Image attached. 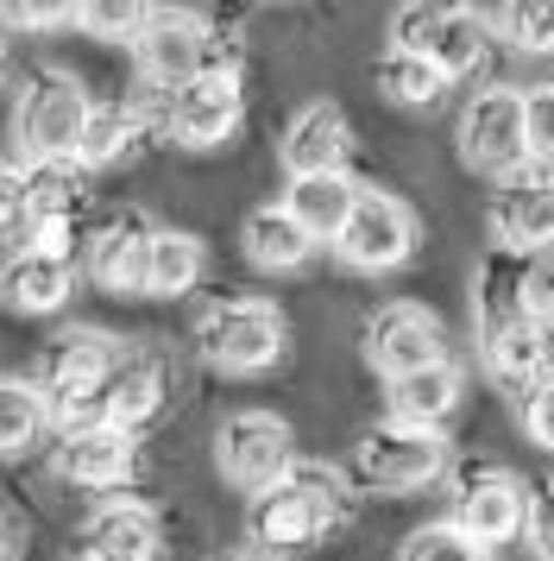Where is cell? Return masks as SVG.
I'll return each instance as SVG.
<instances>
[{
  "mask_svg": "<svg viewBox=\"0 0 554 561\" xmlns=\"http://www.w3.org/2000/svg\"><path fill=\"white\" fill-rule=\"evenodd\" d=\"M535 278L517 253L492 247V259L478 265L473 278V316H478V354L498 373L504 385H535L549 373V329H542V309H535Z\"/></svg>",
  "mask_w": 554,
  "mask_h": 561,
  "instance_id": "6da1fadb",
  "label": "cell"
},
{
  "mask_svg": "<svg viewBox=\"0 0 554 561\" xmlns=\"http://www.w3.org/2000/svg\"><path fill=\"white\" fill-rule=\"evenodd\" d=\"M347 524V485L322 460H297L272 492L252 499V542L265 556H297L327 542V530Z\"/></svg>",
  "mask_w": 554,
  "mask_h": 561,
  "instance_id": "7a4b0ae2",
  "label": "cell"
},
{
  "mask_svg": "<svg viewBox=\"0 0 554 561\" xmlns=\"http://www.w3.org/2000/svg\"><path fill=\"white\" fill-rule=\"evenodd\" d=\"M126 359V341H114L107 329H70L57 334V347L45 354V391L50 416L64 430H82V423H101V404H107V385L120 373Z\"/></svg>",
  "mask_w": 554,
  "mask_h": 561,
  "instance_id": "3957f363",
  "label": "cell"
},
{
  "mask_svg": "<svg viewBox=\"0 0 554 561\" xmlns=\"http://www.w3.org/2000/svg\"><path fill=\"white\" fill-rule=\"evenodd\" d=\"M290 347L284 309L265 297H221L196 316V354L221 373H265Z\"/></svg>",
  "mask_w": 554,
  "mask_h": 561,
  "instance_id": "277c9868",
  "label": "cell"
},
{
  "mask_svg": "<svg viewBox=\"0 0 554 561\" xmlns=\"http://www.w3.org/2000/svg\"><path fill=\"white\" fill-rule=\"evenodd\" d=\"M391 45L409 57H423L435 64L448 82H466L485 70V57H492V26H485V13L473 7H397L391 13Z\"/></svg>",
  "mask_w": 554,
  "mask_h": 561,
  "instance_id": "5b68a950",
  "label": "cell"
},
{
  "mask_svg": "<svg viewBox=\"0 0 554 561\" xmlns=\"http://www.w3.org/2000/svg\"><path fill=\"white\" fill-rule=\"evenodd\" d=\"M448 467V435L441 430H409V423H372L353 442V480L366 492H423Z\"/></svg>",
  "mask_w": 554,
  "mask_h": 561,
  "instance_id": "8992f818",
  "label": "cell"
},
{
  "mask_svg": "<svg viewBox=\"0 0 554 561\" xmlns=\"http://www.w3.org/2000/svg\"><path fill=\"white\" fill-rule=\"evenodd\" d=\"M215 467H221V480L233 492L258 499L297 467V435L272 410H240V416H227L215 430Z\"/></svg>",
  "mask_w": 554,
  "mask_h": 561,
  "instance_id": "52a82bcc",
  "label": "cell"
},
{
  "mask_svg": "<svg viewBox=\"0 0 554 561\" xmlns=\"http://www.w3.org/2000/svg\"><path fill=\"white\" fill-rule=\"evenodd\" d=\"M89 89L64 70H38L32 89H25L20 114H13V133H20V152L25 164H38V158H76V139L89 127Z\"/></svg>",
  "mask_w": 554,
  "mask_h": 561,
  "instance_id": "ba28073f",
  "label": "cell"
},
{
  "mask_svg": "<svg viewBox=\"0 0 554 561\" xmlns=\"http://www.w3.org/2000/svg\"><path fill=\"white\" fill-rule=\"evenodd\" d=\"M416 253V215L391 190H359L347 228L334 233V259L347 272H397Z\"/></svg>",
  "mask_w": 554,
  "mask_h": 561,
  "instance_id": "9c48e42d",
  "label": "cell"
},
{
  "mask_svg": "<svg viewBox=\"0 0 554 561\" xmlns=\"http://www.w3.org/2000/svg\"><path fill=\"white\" fill-rule=\"evenodd\" d=\"M460 158L466 171L485 178H517L529 164V133H523V89H478L460 114Z\"/></svg>",
  "mask_w": 554,
  "mask_h": 561,
  "instance_id": "30bf717a",
  "label": "cell"
},
{
  "mask_svg": "<svg viewBox=\"0 0 554 561\" xmlns=\"http://www.w3.org/2000/svg\"><path fill=\"white\" fill-rule=\"evenodd\" d=\"M366 359L384 385L391 379H409L423 366H441L448 359V329L441 316L423 304H384L366 316Z\"/></svg>",
  "mask_w": 554,
  "mask_h": 561,
  "instance_id": "8fae6325",
  "label": "cell"
},
{
  "mask_svg": "<svg viewBox=\"0 0 554 561\" xmlns=\"http://www.w3.org/2000/svg\"><path fill=\"white\" fill-rule=\"evenodd\" d=\"M132 64H139V77L151 89H189V82L208 70V26H201L196 13H176V7H151L139 38H132Z\"/></svg>",
  "mask_w": 554,
  "mask_h": 561,
  "instance_id": "7c38bea8",
  "label": "cell"
},
{
  "mask_svg": "<svg viewBox=\"0 0 554 561\" xmlns=\"http://www.w3.org/2000/svg\"><path fill=\"white\" fill-rule=\"evenodd\" d=\"M240 114H246V89H240V70L233 64H208L189 89L171 95V139L189 146V152H208V146H227L240 133Z\"/></svg>",
  "mask_w": 554,
  "mask_h": 561,
  "instance_id": "4fadbf2b",
  "label": "cell"
},
{
  "mask_svg": "<svg viewBox=\"0 0 554 561\" xmlns=\"http://www.w3.org/2000/svg\"><path fill=\"white\" fill-rule=\"evenodd\" d=\"M50 473L76 492H120L139 473V442L107 423H82L50 442Z\"/></svg>",
  "mask_w": 554,
  "mask_h": 561,
  "instance_id": "5bb4252c",
  "label": "cell"
},
{
  "mask_svg": "<svg viewBox=\"0 0 554 561\" xmlns=\"http://www.w3.org/2000/svg\"><path fill=\"white\" fill-rule=\"evenodd\" d=\"M523 511H529V485L517 473H504V467H478L460 480V499H453V530L473 536L478 549L492 556L498 542L510 536H523Z\"/></svg>",
  "mask_w": 554,
  "mask_h": 561,
  "instance_id": "9a60e30c",
  "label": "cell"
},
{
  "mask_svg": "<svg viewBox=\"0 0 554 561\" xmlns=\"http://www.w3.org/2000/svg\"><path fill=\"white\" fill-rule=\"evenodd\" d=\"M492 228L504 253H549L554 247V164H523L492 196Z\"/></svg>",
  "mask_w": 554,
  "mask_h": 561,
  "instance_id": "2e32d148",
  "label": "cell"
},
{
  "mask_svg": "<svg viewBox=\"0 0 554 561\" xmlns=\"http://www.w3.org/2000/svg\"><path fill=\"white\" fill-rule=\"evenodd\" d=\"M164 404H171V359L158 354V347H126L120 373H114V385H107L101 423L139 442V435L164 416Z\"/></svg>",
  "mask_w": 554,
  "mask_h": 561,
  "instance_id": "e0dca14e",
  "label": "cell"
},
{
  "mask_svg": "<svg viewBox=\"0 0 554 561\" xmlns=\"http://www.w3.org/2000/svg\"><path fill=\"white\" fill-rule=\"evenodd\" d=\"M353 152V127L341 102H309L284 133V171L290 178H327V171H347Z\"/></svg>",
  "mask_w": 554,
  "mask_h": 561,
  "instance_id": "ac0fdd59",
  "label": "cell"
},
{
  "mask_svg": "<svg viewBox=\"0 0 554 561\" xmlns=\"http://www.w3.org/2000/svg\"><path fill=\"white\" fill-rule=\"evenodd\" d=\"M70 561H158V517L146 505H101Z\"/></svg>",
  "mask_w": 554,
  "mask_h": 561,
  "instance_id": "d6986e66",
  "label": "cell"
},
{
  "mask_svg": "<svg viewBox=\"0 0 554 561\" xmlns=\"http://www.w3.org/2000/svg\"><path fill=\"white\" fill-rule=\"evenodd\" d=\"M76 297V259H45V253H13L0 265V304L20 316H50Z\"/></svg>",
  "mask_w": 554,
  "mask_h": 561,
  "instance_id": "ffe728a7",
  "label": "cell"
},
{
  "mask_svg": "<svg viewBox=\"0 0 554 561\" xmlns=\"http://www.w3.org/2000/svg\"><path fill=\"white\" fill-rule=\"evenodd\" d=\"M146 247H151V228L146 221H107V228L89 240V278L95 290L107 297H146Z\"/></svg>",
  "mask_w": 554,
  "mask_h": 561,
  "instance_id": "44dd1931",
  "label": "cell"
},
{
  "mask_svg": "<svg viewBox=\"0 0 554 561\" xmlns=\"http://www.w3.org/2000/svg\"><path fill=\"white\" fill-rule=\"evenodd\" d=\"M460 391H466V373L441 359V366H423L409 379H391V423H409V430H441L453 410H460Z\"/></svg>",
  "mask_w": 554,
  "mask_h": 561,
  "instance_id": "7402d4cb",
  "label": "cell"
},
{
  "mask_svg": "<svg viewBox=\"0 0 554 561\" xmlns=\"http://www.w3.org/2000/svg\"><path fill=\"white\" fill-rule=\"evenodd\" d=\"M359 190L366 183H353L347 171H327V178H290V190H284V208H290V221H297L315 247H334V233L347 228L353 203H359Z\"/></svg>",
  "mask_w": 554,
  "mask_h": 561,
  "instance_id": "603a6c76",
  "label": "cell"
},
{
  "mask_svg": "<svg viewBox=\"0 0 554 561\" xmlns=\"http://www.w3.org/2000/svg\"><path fill=\"white\" fill-rule=\"evenodd\" d=\"M240 247L258 272H302L309 259H315V240L290 221V208L284 203H265L252 208L246 221H240Z\"/></svg>",
  "mask_w": 554,
  "mask_h": 561,
  "instance_id": "cb8c5ba5",
  "label": "cell"
},
{
  "mask_svg": "<svg viewBox=\"0 0 554 561\" xmlns=\"http://www.w3.org/2000/svg\"><path fill=\"white\" fill-rule=\"evenodd\" d=\"M89 203V171L76 158L25 164V221H76Z\"/></svg>",
  "mask_w": 554,
  "mask_h": 561,
  "instance_id": "d4e9b609",
  "label": "cell"
},
{
  "mask_svg": "<svg viewBox=\"0 0 554 561\" xmlns=\"http://www.w3.org/2000/svg\"><path fill=\"white\" fill-rule=\"evenodd\" d=\"M208 272V253H201L196 233L183 228H151L146 247V297H189Z\"/></svg>",
  "mask_w": 554,
  "mask_h": 561,
  "instance_id": "484cf974",
  "label": "cell"
},
{
  "mask_svg": "<svg viewBox=\"0 0 554 561\" xmlns=\"http://www.w3.org/2000/svg\"><path fill=\"white\" fill-rule=\"evenodd\" d=\"M139 133H146L139 107H89V127L76 139V164L82 171H107V164H120L139 146Z\"/></svg>",
  "mask_w": 554,
  "mask_h": 561,
  "instance_id": "4316f807",
  "label": "cell"
},
{
  "mask_svg": "<svg viewBox=\"0 0 554 561\" xmlns=\"http://www.w3.org/2000/svg\"><path fill=\"white\" fill-rule=\"evenodd\" d=\"M50 430V404L32 379H0V455L38 448Z\"/></svg>",
  "mask_w": 554,
  "mask_h": 561,
  "instance_id": "83f0119b",
  "label": "cell"
},
{
  "mask_svg": "<svg viewBox=\"0 0 554 561\" xmlns=\"http://www.w3.org/2000/svg\"><path fill=\"white\" fill-rule=\"evenodd\" d=\"M378 89H384V95H391V102L397 107H435L441 102V95H448L453 82L441 77V70H435V64H423V57H409V51H397V45H391V51L378 57Z\"/></svg>",
  "mask_w": 554,
  "mask_h": 561,
  "instance_id": "f1b7e54d",
  "label": "cell"
},
{
  "mask_svg": "<svg viewBox=\"0 0 554 561\" xmlns=\"http://www.w3.org/2000/svg\"><path fill=\"white\" fill-rule=\"evenodd\" d=\"M485 26H498V38H510L517 51L549 57L554 51V0H517V7H498Z\"/></svg>",
  "mask_w": 554,
  "mask_h": 561,
  "instance_id": "f546056e",
  "label": "cell"
},
{
  "mask_svg": "<svg viewBox=\"0 0 554 561\" xmlns=\"http://www.w3.org/2000/svg\"><path fill=\"white\" fill-rule=\"evenodd\" d=\"M397 561H492V556L478 549L473 536H460L453 524H423V530L403 542Z\"/></svg>",
  "mask_w": 554,
  "mask_h": 561,
  "instance_id": "4dcf8cb0",
  "label": "cell"
},
{
  "mask_svg": "<svg viewBox=\"0 0 554 561\" xmlns=\"http://www.w3.org/2000/svg\"><path fill=\"white\" fill-rule=\"evenodd\" d=\"M151 7H120V0H89V7H76V26L89 32V38H114V45H132L139 26H146Z\"/></svg>",
  "mask_w": 554,
  "mask_h": 561,
  "instance_id": "1f68e13d",
  "label": "cell"
},
{
  "mask_svg": "<svg viewBox=\"0 0 554 561\" xmlns=\"http://www.w3.org/2000/svg\"><path fill=\"white\" fill-rule=\"evenodd\" d=\"M523 133H529V164H554V82L523 89Z\"/></svg>",
  "mask_w": 554,
  "mask_h": 561,
  "instance_id": "d6a6232c",
  "label": "cell"
},
{
  "mask_svg": "<svg viewBox=\"0 0 554 561\" xmlns=\"http://www.w3.org/2000/svg\"><path fill=\"white\" fill-rule=\"evenodd\" d=\"M523 423H529V442L554 448V366L523 391Z\"/></svg>",
  "mask_w": 554,
  "mask_h": 561,
  "instance_id": "836d02e7",
  "label": "cell"
},
{
  "mask_svg": "<svg viewBox=\"0 0 554 561\" xmlns=\"http://www.w3.org/2000/svg\"><path fill=\"white\" fill-rule=\"evenodd\" d=\"M523 530H529V549L542 561H554V480L529 492V511H523Z\"/></svg>",
  "mask_w": 554,
  "mask_h": 561,
  "instance_id": "e575fe53",
  "label": "cell"
},
{
  "mask_svg": "<svg viewBox=\"0 0 554 561\" xmlns=\"http://www.w3.org/2000/svg\"><path fill=\"white\" fill-rule=\"evenodd\" d=\"M25 253L76 259V221H25Z\"/></svg>",
  "mask_w": 554,
  "mask_h": 561,
  "instance_id": "d590c367",
  "label": "cell"
},
{
  "mask_svg": "<svg viewBox=\"0 0 554 561\" xmlns=\"http://www.w3.org/2000/svg\"><path fill=\"white\" fill-rule=\"evenodd\" d=\"M25 228V164H0V233Z\"/></svg>",
  "mask_w": 554,
  "mask_h": 561,
  "instance_id": "8d00e7d4",
  "label": "cell"
},
{
  "mask_svg": "<svg viewBox=\"0 0 554 561\" xmlns=\"http://www.w3.org/2000/svg\"><path fill=\"white\" fill-rule=\"evenodd\" d=\"M7 20L25 32H50V26H76V7H7Z\"/></svg>",
  "mask_w": 554,
  "mask_h": 561,
  "instance_id": "74e56055",
  "label": "cell"
},
{
  "mask_svg": "<svg viewBox=\"0 0 554 561\" xmlns=\"http://www.w3.org/2000/svg\"><path fill=\"white\" fill-rule=\"evenodd\" d=\"M0 561H20V530H13L7 511H0Z\"/></svg>",
  "mask_w": 554,
  "mask_h": 561,
  "instance_id": "f35d334b",
  "label": "cell"
},
{
  "mask_svg": "<svg viewBox=\"0 0 554 561\" xmlns=\"http://www.w3.org/2000/svg\"><path fill=\"white\" fill-rule=\"evenodd\" d=\"M535 290H542V297H549V309H554V272H549V278H535Z\"/></svg>",
  "mask_w": 554,
  "mask_h": 561,
  "instance_id": "ab89813d",
  "label": "cell"
},
{
  "mask_svg": "<svg viewBox=\"0 0 554 561\" xmlns=\"http://www.w3.org/2000/svg\"><path fill=\"white\" fill-rule=\"evenodd\" d=\"M227 561H265V556H227Z\"/></svg>",
  "mask_w": 554,
  "mask_h": 561,
  "instance_id": "60d3db41",
  "label": "cell"
},
{
  "mask_svg": "<svg viewBox=\"0 0 554 561\" xmlns=\"http://www.w3.org/2000/svg\"><path fill=\"white\" fill-rule=\"evenodd\" d=\"M0 70H7V51H0Z\"/></svg>",
  "mask_w": 554,
  "mask_h": 561,
  "instance_id": "b9f144b4",
  "label": "cell"
}]
</instances>
